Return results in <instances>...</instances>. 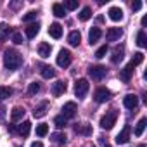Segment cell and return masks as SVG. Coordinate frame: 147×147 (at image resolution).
I'll return each instance as SVG.
<instances>
[{
	"mask_svg": "<svg viewBox=\"0 0 147 147\" xmlns=\"http://www.w3.org/2000/svg\"><path fill=\"white\" fill-rule=\"evenodd\" d=\"M21 64H23V57H21V54L18 50H12V49L5 50V54H4V66L9 71H16Z\"/></svg>",
	"mask_w": 147,
	"mask_h": 147,
	"instance_id": "1",
	"label": "cell"
},
{
	"mask_svg": "<svg viewBox=\"0 0 147 147\" xmlns=\"http://www.w3.org/2000/svg\"><path fill=\"white\" fill-rule=\"evenodd\" d=\"M130 140V126H125L118 135H116V144H126Z\"/></svg>",
	"mask_w": 147,
	"mask_h": 147,
	"instance_id": "14",
	"label": "cell"
},
{
	"mask_svg": "<svg viewBox=\"0 0 147 147\" xmlns=\"http://www.w3.org/2000/svg\"><path fill=\"white\" fill-rule=\"evenodd\" d=\"M88 88H90V83H88V80H85V78H80V80L75 83V95H76L78 99H83V97L87 95Z\"/></svg>",
	"mask_w": 147,
	"mask_h": 147,
	"instance_id": "3",
	"label": "cell"
},
{
	"mask_svg": "<svg viewBox=\"0 0 147 147\" xmlns=\"http://www.w3.org/2000/svg\"><path fill=\"white\" fill-rule=\"evenodd\" d=\"M107 14H109L111 21H121V19H123V11H121L119 7H111Z\"/></svg>",
	"mask_w": 147,
	"mask_h": 147,
	"instance_id": "20",
	"label": "cell"
},
{
	"mask_svg": "<svg viewBox=\"0 0 147 147\" xmlns=\"http://www.w3.org/2000/svg\"><path fill=\"white\" fill-rule=\"evenodd\" d=\"M100 36H102L100 28H92V30H90V33H88V42H90V45L97 43V42L100 40Z\"/></svg>",
	"mask_w": 147,
	"mask_h": 147,
	"instance_id": "16",
	"label": "cell"
},
{
	"mask_svg": "<svg viewBox=\"0 0 147 147\" xmlns=\"http://www.w3.org/2000/svg\"><path fill=\"white\" fill-rule=\"evenodd\" d=\"M66 121H67V119H66V118H64L62 114H61V116H55V118H54V125H55L57 128H64V126H66Z\"/></svg>",
	"mask_w": 147,
	"mask_h": 147,
	"instance_id": "34",
	"label": "cell"
},
{
	"mask_svg": "<svg viewBox=\"0 0 147 147\" xmlns=\"http://www.w3.org/2000/svg\"><path fill=\"white\" fill-rule=\"evenodd\" d=\"M94 99H95V102H99V104H102V102H107L109 99H111V92L107 90V88H97L95 90V94H94Z\"/></svg>",
	"mask_w": 147,
	"mask_h": 147,
	"instance_id": "7",
	"label": "cell"
},
{
	"mask_svg": "<svg viewBox=\"0 0 147 147\" xmlns=\"http://www.w3.org/2000/svg\"><path fill=\"white\" fill-rule=\"evenodd\" d=\"M40 75H42L45 80H50V78L55 76V71H54L52 66H45V64H42V66H40Z\"/></svg>",
	"mask_w": 147,
	"mask_h": 147,
	"instance_id": "15",
	"label": "cell"
},
{
	"mask_svg": "<svg viewBox=\"0 0 147 147\" xmlns=\"http://www.w3.org/2000/svg\"><path fill=\"white\" fill-rule=\"evenodd\" d=\"M24 109L23 107H14L12 111H11V119L12 121H19V119H23V116H24Z\"/></svg>",
	"mask_w": 147,
	"mask_h": 147,
	"instance_id": "23",
	"label": "cell"
},
{
	"mask_svg": "<svg viewBox=\"0 0 147 147\" xmlns=\"http://www.w3.org/2000/svg\"><path fill=\"white\" fill-rule=\"evenodd\" d=\"M36 16H38V12H36V11H30L28 14H24V16H23V21H24V23H30V21L36 19Z\"/></svg>",
	"mask_w": 147,
	"mask_h": 147,
	"instance_id": "35",
	"label": "cell"
},
{
	"mask_svg": "<svg viewBox=\"0 0 147 147\" xmlns=\"http://www.w3.org/2000/svg\"><path fill=\"white\" fill-rule=\"evenodd\" d=\"M49 35L52 36V38H61L62 36V26L59 24V23H52L50 24V28H49Z\"/></svg>",
	"mask_w": 147,
	"mask_h": 147,
	"instance_id": "13",
	"label": "cell"
},
{
	"mask_svg": "<svg viewBox=\"0 0 147 147\" xmlns=\"http://www.w3.org/2000/svg\"><path fill=\"white\" fill-rule=\"evenodd\" d=\"M47 107H49V104H47V102H43L42 106L35 107V111H33V116H35V118H43V116L47 114Z\"/></svg>",
	"mask_w": 147,
	"mask_h": 147,
	"instance_id": "24",
	"label": "cell"
},
{
	"mask_svg": "<svg viewBox=\"0 0 147 147\" xmlns=\"http://www.w3.org/2000/svg\"><path fill=\"white\" fill-rule=\"evenodd\" d=\"M50 138H52V142L57 144V145H64V144H66V135H64V133H52Z\"/></svg>",
	"mask_w": 147,
	"mask_h": 147,
	"instance_id": "26",
	"label": "cell"
},
{
	"mask_svg": "<svg viewBox=\"0 0 147 147\" xmlns=\"http://www.w3.org/2000/svg\"><path fill=\"white\" fill-rule=\"evenodd\" d=\"M38 92H40V85H38L36 82L30 83V87H28V94H30V95H35V94H38Z\"/></svg>",
	"mask_w": 147,
	"mask_h": 147,
	"instance_id": "36",
	"label": "cell"
},
{
	"mask_svg": "<svg viewBox=\"0 0 147 147\" xmlns=\"http://www.w3.org/2000/svg\"><path fill=\"white\" fill-rule=\"evenodd\" d=\"M71 59H73L71 52L66 50V49H62V50L59 52V55H57V66H59V67H67V66L71 64Z\"/></svg>",
	"mask_w": 147,
	"mask_h": 147,
	"instance_id": "5",
	"label": "cell"
},
{
	"mask_svg": "<svg viewBox=\"0 0 147 147\" xmlns=\"http://www.w3.org/2000/svg\"><path fill=\"white\" fill-rule=\"evenodd\" d=\"M67 42H69L71 47H78L80 42H82V35H80V31H71L69 36H67Z\"/></svg>",
	"mask_w": 147,
	"mask_h": 147,
	"instance_id": "18",
	"label": "cell"
},
{
	"mask_svg": "<svg viewBox=\"0 0 147 147\" xmlns=\"http://www.w3.org/2000/svg\"><path fill=\"white\" fill-rule=\"evenodd\" d=\"M66 90H67V85H66V82H62V80H59V82H55V83L52 85V95H54V97H61Z\"/></svg>",
	"mask_w": 147,
	"mask_h": 147,
	"instance_id": "9",
	"label": "cell"
},
{
	"mask_svg": "<svg viewBox=\"0 0 147 147\" xmlns=\"http://www.w3.org/2000/svg\"><path fill=\"white\" fill-rule=\"evenodd\" d=\"M106 54H107V45H102L100 49H97L95 57H97V59H102V57H106Z\"/></svg>",
	"mask_w": 147,
	"mask_h": 147,
	"instance_id": "37",
	"label": "cell"
},
{
	"mask_svg": "<svg viewBox=\"0 0 147 147\" xmlns=\"http://www.w3.org/2000/svg\"><path fill=\"white\" fill-rule=\"evenodd\" d=\"M62 7L67 9V11H75V9H78V2H76V0H66Z\"/></svg>",
	"mask_w": 147,
	"mask_h": 147,
	"instance_id": "32",
	"label": "cell"
},
{
	"mask_svg": "<svg viewBox=\"0 0 147 147\" xmlns=\"http://www.w3.org/2000/svg\"><path fill=\"white\" fill-rule=\"evenodd\" d=\"M78 18H80V21H88L92 18V9L90 7H83L82 12L78 14Z\"/></svg>",
	"mask_w": 147,
	"mask_h": 147,
	"instance_id": "28",
	"label": "cell"
},
{
	"mask_svg": "<svg viewBox=\"0 0 147 147\" xmlns=\"http://www.w3.org/2000/svg\"><path fill=\"white\" fill-rule=\"evenodd\" d=\"M24 31H26V36H28V38H35V36L38 35V31H40V24H38V23H33V24H30Z\"/></svg>",
	"mask_w": 147,
	"mask_h": 147,
	"instance_id": "22",
	"label": "cell"
},
{
	"mask_svg": "<svg viewBox=\"0 0 147 147\" xmlns=\"http://www.w3.org/2000/svg\"><path fill=\"white\" fill-rule=\"evenodd\" d=\"M123 104H125L126 109H135V107L138 106V97L133 95V94H128V95L123 99Z\"/></svg>",
	"mask_w": 147,
	"mask_h": 147,
	"instance_id": "11",
	"label": "cell"
},
{
	"mask_svg": "<svg viewBox=\"0 0 147 147\" xmlns=\"http://www.w3.org/2000/svg\"><path fill=\"white\" fill-rule=\"evenodd\" d=\"M31 147H43V144H42V142H33Z\"/></svg>",
	"mask_w": 147,
	"mask_h": 147,
	"instance_id": "40",
	"label": "cell"
},
{
	"mask_svg": "<svg viewBox=\"0 0 147 147\" xmlns=\"http://www.w3.org/2000/svg\"><path fill=\"white\" fill-rule=\"evenodd\" d=\"M131 9H133V11H140V9H142V2H135V4L131 5Z\"/></svg>",
	"mask_w": 147,
	"mask_h": 147,
	"instance_id": "39",
	"label": "cell"
},
{
	"mask_svg": "<svg viewBox=\"0 0 147 147\" xmlns=\"http://www.w3.org/2000/svg\"><path fill=\"white\" fill-rule=\"evenodd\" d=\"M116 118H118V113H116L114 109H111L109 113H106V114L100 118V128L111 130V128L116 125Z\"/></svg>",
	"mask_w": 147,
	"mask_h": 147,
	"instance_id": "2",
	"label": "cell"
},
{
	"mask_svg": "<svg viewBox=\"0 0 147 147\" xmlns=\"http://www.w3.org/2000/svg\"><path fill=\"white\" fill-rule=\"evenodd\" d=\"M12 42H14L16 45H21V43H23V35H21V33H14V35H12Z\"/></svg>",
	"mask_w": 147,
	"mask_h": 147,
	"instance_id": "38",
	"label": "cell"
},
{
	"mask_svg": "<svg viewBox=\"0 0 147 147\" xmlns=\"http://www.w3.org/2000/svg\"><path fill=\"white\" fill-rule=\"evenodd\" d=\"M145 24H147V16L142 18V26H145Z\"/></svg>",
	"mask_w": 147,
	"mask_h": 147,
	"instance_id": "41",
	"label": "cell"
},
{
	"mask_svg": "<svg viewBox=\"0 0 147 147\" xmlns=\"http://www.w3.org/2000/svg\"><path fill=\"white\" fill-rule=\"evenodd\" d=\"M19 135H23V137H28L30 135V131H31V123L30 121H23L19 126H18V130H16Z\"/></svg>",
	"mask_w": 147,
	"mask_h": 147,
	"instance_id": "21",
	"label": "cell"
},
{
	"mask_svg": "<svg viewBox=\"0 0 147 147\" xmlns=\"http://www.w3.org/2000/svg\"><path fill=\"white\" fill-rule=\"evenodd\" d=\"M145 125H147V119H145V118H140V121H138V123H137V126H135V135H137V137H140V135L144 133Z\"/></svg>",
	"mask_w": 147,
	"mask_h": 147,
	"instance_id": "27",
	"label": "cell"
},
{
	"mask_svg": "<svg viewBox=\"0 0 147 147\" xmlns=\"http://www.w3.org/2000/svg\"><path fill=\"white\" fill-rule=\"evenodd\" d=\"M11 94H12L11 88H7V87H0V102H4Z\"/></svg>",
	"mask_w": 147,
	"mask_h": 147,
	"instance_id": "31",
	"label": "cell"
},
{
	"mask_svg": "<svg viewBox=\"0 0 147 147\" xmlns=\"http://www.w3.org/2000/svg\"><path fill=\"white\" fill-rule=\"evenodd\" d=\"M131 73H133V66H131V62L130 64H126L123 69H121V73H119V80L121 82H130V78H131Z\"/></svg>",
	"mask_w": 147,
	"mask_h": 147,
	"instance_id": "12",
	"label": "cell"
},
{
	"mask_svg": "<svg viewBox=\"0 0 147 147\" xmlns=\"http://www.w3.org/2000/svg\"><path fill=\"white\" fill-rule=\"evenodd\" d=\"M47 133H49V125L42 123V125L36 126V135H38V137H45Z\"/></svg>",
	"mask_w": 147,
	"mask_h": 147,
	"instance_id": "30",
	"label": "cell"
},
{
	"mask_svg": "<svg viewBox=\"0 0 147 147\" xmlns=\"http://www.w3.org/2000/svg\"><path fill=\"white\" fill-rule=\"evenodd\" d=\"M138 147H147V145H145V144H140V145H138Z\"/></svg>",
	"mask_w": 147,
	"mask_h": 147,
	"instance_id": "42",
	"label": "cell"
},
{
	"mask_svg": "<svg viewBox=\"0 0 147 147\" xmlns=\"http://www.w3.org/2000/svg\"><path fill=\"white\" fill-rule=\"evenodd\" d=\"M50 52H52V47H50L49 43L42 42V43L38 45V55H40V57L47 59V57H50Z\"/></svg>",
	"mask_w": 147,
	"mask_h": 147,
	"instance_id": "17",
	"label": "cell"
},
{
	"mask_svg": "<svg viewBox=\"0 0 147 147\" xmlns=\"http://www.w3.org/2000/svg\"><path fill=\"white\" fill-rule=\"evenodd\" d=\"M75 133L88 137V135H92V125H88V123H76L75 125Z\"/></svg>",
	"mask_w": 147,
	"mask_h": 147,
	"instance_id": "10",
	"label": "cell"
},
{
	"mask_svg": "<svg viewBox=\"0 0 147 147\" xmlns=\"http://www.w3.org/2000/svg\"><path fill=\"white\" fill-rule=\"evenodd\" d=\"M76 111H78V107H76L75 102H66V104L62 106V116H64L66 119L75 118V116H76Z\"/></svg>",
	"mask_w": 147,
	"mask_h": 147,
	"instance_id": "6",
	"label": "cell"
},
{
	"mask_svg": "<svg viewBox=\"0 0 147 147\" xmlns=\"http://www.w3.org/2000/svg\"><path fill=\"white\" fill-rule=\"evenodd\" d=\"M52 12L55 18H64L66 16V9L62 7V4H54L52 5Z\"/></svg>",
	"mask_w": 147,
	"mask_h": 147,
	"instance_id": "25",
	"label": "cell"
},
{
	"mask_svg": "<svg viewBox=\"0 0 147 147\" xmlns=\"http://www.w3.org/2000/svg\"><path fill=\"white\" fill-rule=\"evenodd\" d=\"M142 61H144V54H142V52H137V54H133V59H131V66L135 67V66L142 64Z\"/></svg>",
	"mask_w": 147,
	"mask_h": 147,
	"instance_id": "33",
	"label": "cell"
},
{
	"mask_svg": "<svg viewBox=\"0 0 147 147\" xmlns=\"http://www.w3.org/2000/svg\"><path fill=\"white\" fill-rule=\"evenodd\" d=\"M137 45H138V47H145V45H147L145 31H138V33H137Z\"/></svg>",
	"mask_w": 147,
	"mask_h": 147,
	"instance_id": "29",
	"label": "cell"
},
{
	"mask_svg": "<svg viewBox=\"0 0 147 147\" xmlns=\"http://www.w3.org/2000/svg\"><path fill=\"white\" fill-rule=\"evenodd\" d=\"M123 52H125V47H123V45L116 47L114 52H113V55H111V62H113V64H118V62L123 59Z\"/></svg>",
	"mask_w": 147,
	"mask_h": 147,
	"instance_id": "19",
	"label": "cell"
},
{
	"mask_svg": "<svg viewBox=\"0 0 147 147\" xmlns=\"http://www.w3.org/2000/svg\"><path fill=\"white\" fill-rule=\"evenodd\" d=\"M123 36V30L121 28H109L106 31V40L107 42H118Z\"/></svg>",
	"mask_w": 147,
	"mask_h": 147,
	"instance_id": "8",
	"label": "cell"
},
{
	"mask_svg": "<svg viewBox=\"0 0 147 147\" xmlns=\"http://www.w3.org/2000/svg\"><path fill=\"white\" fill-rule=\"evenodd\" d=\"M88 75L92 76V80L100 82V80L107 75V69H106L104 66H90V67H88Z\"/></svg>",
	"mask_w": 147,
	"mask_h": 147,
	"instance_id": "4",
	"label": "cell"
}]
</instances>
